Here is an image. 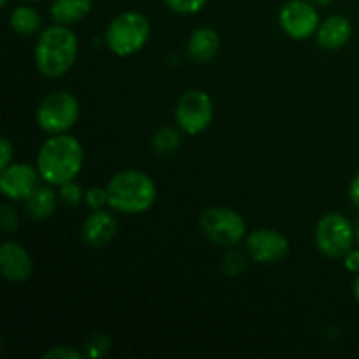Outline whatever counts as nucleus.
<instances>
[{
    "instance_id": "obj_1",
    "label": "nucleus",
    "mask_w": 359,
    "mask_h": 359,
    "mask_svg": "<svg viewBox=\"0 0 359 359\" xmlns=\"http://www.w3.org/2000/svg\"><path fill=\"white\" fill-rule=\"evenodd\" d=\"M84 165L83 144L69 133L49 135L39 147L37 167L41 179L46 184L62 186L65 182L76 181Z\"/></svg>"
},
{
    "instance_id": "obj_2",
    "label": "nucleus",
    "mask_w": 359,
    "mask_h": 359,
    "mask_svg": "<svg viewBox=\"0 0 359 359\" xmlns=\"http://www.w3.org/2000/svg\"><path fill=\"white\" fill-rule=\"evenodd\" d=\"M79 51L76 32L67 25L55 23L39 34L34 48L35 67L48 79H58L74 67Z\"/></svg>"
},
{
    "instance_id": "obj_3",
    "label": "nucleus",
    "mask_w": 359,
    "mask_h": 359,
    "mask_svg": "<svg viewBox=\"0 0 359 359\" xmlns=\"http://www.w3.org/2000/svg\"><path fill=\"white\" fill-rule=\"evenodd\" d=\"M109 207L121 214H144L156 202V184L153 177L137 168L118 172L107 182Z\"/></svg>"
},
{
    "instance_id": "obj_4",
    "label": "nucleus",
    "mask_w": 359,
    "mask_h": 359,
    "mask_svg": "<svg viewBox=\"0 0 359 359\" xmlns=\"http://www.w3.org/2000/svg\"><path fill=\"white\" fill-rule=\"evenodd\" d=\"M151 37V21L139 11H126L118 14L107 25L104 42L112 55L128 58L142 51Z\"/></svg>"
},
{
    "instance_id": "obj_5",
    "label": "nucleus",
    "mask_w": 359,
    "mask_h": 359,
    "mask_svg": "<svg viewBox=\"0 0 359 359\" xmlns=\"http://www.w3.org/2000/svg\"><path fill=\"white\" fill-rule=\"evenodd\" d=\"M79 114V102L70 91H53L39 102L35 121L48 135H60L76 126Z\"/></svg>"
},
{
    "instance_id": "obj_6",
    "label": "nucleus",
    "mask_w": 359,
    "mask_h": 359,
    "mask_svg": "<svg viewBox=\"0 0 359 359\" xmlns=\"http://www.w3.org/2000/svg\"><path fill=\"white\" fill-rule=\"evenodd\" d=\"M316 248L328 258H344L356 244L354 224L340 212H328L319 217L314 230Z\"/></svg>"
},
{
    "instance_id": "obj_7",
    "label": "nucleus",
    "mask_w": 359,
    "mask_h": 359,
    "mask_svg": "<svg viewBox=\"0 0 359 359\" xmlns=\"http://www.w3.org/2000/svg\"><path fill=\"white\" fill-rule=\"evenodd\" d=\"M200 228L203 235L219 248H235L238 242L248 237L244 217L237 210L223 205L209 207L203 210L200 216Z\"/></svg>"
},
{
    "instance_id": "obj_8",
    "label": "nucleus",
    "mask_w": 359,
    "mask_h": 359,
    "mask_svg": "<svg viewBox=\"0 0 359 359\" xmlns=\"http://www.w3.org/2000/svg\"><path fill=\"white\" fill-rule=\"evenodd\" d=\"M214 119V102L203 90H188L175 105V123L186 135H200Z\"/></svg>"
},
{
    "instance_id": "obj_9",
    "label": "nucleus",
    "mask_w": 359,
    "mask_h": 359,
    "mask_svg": "<svg viewBox=\"0 0 359 359\" xmlns=\"http://www.w3.org/2000/svg\"><path fill=\"white\" fill-rule=\"evenodd\" d=\"M279 25L293 41H305L316 35L321 25L318 6L309 0H287L279 11Z\"/></svg>"
},
{
    "instance_id": "obj_10",
    "label": "nucleus",
    "mask_w": 359,
    "mask_h": 359,
    "mask_svg": "<svg viewBox=\"0 0 359 359\" xmlns=\"http://www.w3.org/2000/svg\"><path fill=\"white\" fill-rule=\"evenodd\" d=\"M245 249L255 263L273 265L283 262L290 252V241L286 235L273 228H258L245 237Z\"/></svg>"
},
{
    "instance_id": "obj_11",
    "label": "nucleus",
    "mask_w": 359,
    "mask_h": 359,
    "mask_svg": "<svg viewBox=\"0 0 359 359\" xmlns=\"http://www.w3.org/2000/svg\"><path fill=\"white\" fill-rule=\"evenodd\" d=\"M41 181L37 167L28 163H11L0 174V191L11 202H25Z\"/></svg>"
},
{
    "instance_id": "obj_12",
    "label": "nucleus",
    "mask_w": 359,
    "mask_h": 359,
    "mask_svg": "<svg viewBox=\"0 0 359 359\" xmlns=\"http://www.w3.org/2000/svg\"><path fill=\"white\" fill-rule=\"evenodd\" d=\"M34 262L20 242L6 241L0 248V272L9 284H23L30 279Z\"/></svg>"
},
{
    "instance_id": "obj_13",
    "label": "nucleus",
    "mask_w": 359,
    "mask_h": 359,
    "mask_svg": "<svg viewBox=\"0 0 359 359\" xmlns=\"http://www.w3.org/2000/svg\"><path fill=\"white\" fill-rule=\"evenodd\" d=\"M118 233L114 214L105 209L91 210L83 224V241L88 248L102 249L111 244Z\"/></svg>"
},
{
    "instance_id": "obj_14",
    "label": "nucleus",
    "mask_w": 359,
    "mask_h": 359,
    "mask_svg": "<svg viewBox=\"0 0 359 359\" xmlns=\"http://www.w3.org/2000/svg\"><path fill=\"white\" fill-rule=\"evenodd\" d=\"M351 35H353V23L349 18L342 14H332L321 21L316 32V41L319 48L326 51H337L351 41Z\"/></svg>"
},
{
    "instance_id": "obj_15",
    "label": "nucleus",
    "mask_w": 359,
    "mask_h": 359,
    "mask_svg": "<svg viewBox=\"0 0 359 359\" xmlns=\"http://www.w3.org/2000/svg\"><path fill=\"white\" fill-rule=\"evenodd\" d=\"M221 48V39L214 28L200 27L188 39V56L195 63H207L216 58Z\"/></svg>"
},
{
    "instance_id": "obj_16",
    "label": "nucleus",
    "mask_w": 359,
    "mask_h": 359,
    "mask_svg": "<svg viewBox=\"0 0 359 359\" xmlns=\"http://www.w3.org/2000/svg\"><path fill=\"white\" fill-rule=\"evenodd\" d=\"M60 196L55 189L51 188V184H39L35 188V191L28 196L23 202L25 212L30 219L34 221H46L56 212V207H58Z\"/></svg>"
},
{
    "instance_id": "obj_17",
    "label": "nucleus",
    "mask_w": 359,
    "mask_h": 359,
    "mask_svg": "<svg viewBox=\"0 0 359 359\" xmlns=\"http://www.w3.org/2000/svg\"><path fill=\"white\" fill-rule=\"evenodd\" d=\"M93 9V0H53L51 4V18L55 23L72 25L83 21Z\"/></svg>"
},
{
    "instance_id": "obj_18",
    "label": "nucleus",
    "mask_w": 359,
    "mask_h": 359,
    "mask_svg": "<svg viewBox=\"0 0 359 359\" xmlns=\"http://www.w3.org/2000/svg\"><path fill=\"white\" fill-rule=\"evenodd\" d=\"M9 27L18 35L30 37V35L41 34L42 18L39 11L32 6H18L9 13Z\"/></svg>"
},
{
    "instance_id": "obj_19",
    "label": "nucleus",
    "mask_w": 359,
    "mask_h": 359,
    "mask_svg": "<svg viewBox=\"0 0 359 359\" xmlns=\"http://www.w3.org/2000/svg\"><path fill=\"white\" fill-rule=\"evenodd\" d=\"M182 142V130L174 128V126H163L153 135V149L161 156L174 154L181 147Z\"/></svg>"
},
{
    "instance_id": "obj_20",
    "label": "nucleus",
    "mask_w": 359,
    "mask_h": 359,
    "mask_svg": "<svg viewBox=\"0 0 359 359\" xmlns=\"http://www.w3.org/2000/svg\"><path fill=\"white\" fill-rule=\"evenodd\" d=\"M112 349V342L105 333H93L90 339L86 340V346H84V356L90 359H102L107 356Z\"/></svg>"
},
{
    "instance_id": "obj_21",
    "label": "nucleus",
    "mask_w": 359,
    "mask_h": 359,
    "mask_svg": "<svg viewBox=\"0 0 359 359\" xmlns=\"http://www.w3.org/2000/svg\"><path fill=\"white\" fill-rule=\"evenodd\" d=\"M84 191L81 188V184H77L76 181H70L65 182V184L58 186V196H60V202L67 207H77L84 202Z\"/></svg>"
},
{
    "instance_id": "obj_22",
    "label": "nucleus",
    "mask_w": 359,
    "mask_h": 359,
    "mask_svg": "<svg viewBox=\"0 0 359 359\" xmlns=\"http://www.w3.org/2000/svg\"><path fill=\"white\" fill-rule=\"evenodd\" d=\"M163 2L172 13L182 14V16L200 13L207 6V0H163Z\"/></svg>"
},
{
    "instance_id": "obj_23",
    "label": "nucleus",
    "mask_w": 359,
    "mask_h": 359,
    "mask_svg": "<svg viewBox=\"0 0 359 359\" xmlns=\"http://www.w3.org/2000/svg\"><path fill=\"white\" fill-rule=\"evenodd\" d=\"M0 226H2L6 235L14 233L20 226V214H18L16 207L7 202L2 203V207H0Z\"/></svg>"
},
{
    "instance_id": "obj_24",
    "label": "nucleus",
    "mask_w": 359,
    "mask_h": 359,
    "mask_svg": "<svg viewBox=\"0 0 359 359\" xmlns=\"http://www.w3.org/2000/svg\"><path fill=\"white\" fill-rule=\"evenodd\" d=\"M84 202L90 207L91 210L105 209L109 205V193L107 188H98V186H93V188L86 189V195H84Z\"/></svg>"
},
{
    "instance_id": "obj_25",
    "label": "nucleus",
    "mask_w": 359,
    "mask_h": 359,
    "mask_svg": "<svg viewBox=\"0 0 359 359\" xmlns=\"http://www.w3.org/2000/svg\"><path fill=\"white\" fill-rule=\"evenodd\" d=\"M84 353H79V351L72 349L69 346H58L49 349L48 353L44 354V359H83Z\"/></svg>"
},
{
    "instance_id": "obj_26",
    "label": "nucleus",
    "mask_w": 359,
    "mask_h": 359,
    "mask_svg": "<svg viewBox=\"0 0 359 359\" xmlns=\"http://www.w3.org/2000/svg\"><path fill=\"white\" fill-rule=\"evenodd\" d=\"M0 153H2V158H0V168H6L13 163V154H14V146L7 137H2L0 140Z\"/></svg>"
},
{
    "instance_id": "obj_27",
    "label": "nucleus",
    "mask_w": 359,
    "mask_h": 359,
    "mask_svg": "<svg viewBox=\"0 0 359 359\" xmlns=\"http://www.w3.org/2000/svg\"><path fill=\"white\" fill-rule=\"evenodd\" d=\"M344 266L349 272L358 273L359 272V248H353L346 256H344Z\"/></svg>"
},
{
    "instance_id": "obj_28",
    "label": "nucleus",
    "mask_w": 359,
    "mask_h": 359,
    "mask_svg": "<svg viewBox=\"0 0 359 359\" xmlns=\"http://www.w3.org/2000/svg\"><path fill=\"white\" fill-rule=\"evenodd\" d=\"M349 198L351 202H353V205L359 209V172L356 175H354L353 182H351L349 186Z\"/></svg>"
},
{
    "instance_id": "obj_29",
    "label": "nucleus",
    "mask_w": 359,
    "mask_h": 359,
    "mask_svg": "<svg viewBox=\"0 0 359 359\" xmlns=\"http://www.w3.org/2000/svg\"><path fill=\"white\" fill-rule=\"evenodd\" d=\"M353 294H354V300L358 302L359 305V272L356 273V277H354V283H353Z\"/></svg>"
},
{
    "instance_id": "obj_30",
    "label": "nucleus",
    "mask_w": 359,
    "mask_h": 359,
    "mask_svg": "<svg viewBox=\"0 0 359 359\" xmlns=\"http://www.w3.org/2000/svg\"><path fill=\"white\" fill-rule=\"evenodd\" d=\"M309 2H312L314 4V6H328L330 2H332V0H309Z\"/></svg>"
},
{
    "instance_id": "obj_31",
    "label": "nucleus",
    "mask_w": 359,
    "mask_h": 359,
    "mask_svg": "<svg viewBox=\"0 0 359 359\" xmlns=\"http://www.w3.org/2000/svg\"><path fill=\"white\" fill-rule=\"evenodd\" d=\"M354 233H356V244H358V248H359V217H358L356 224H354Z\"/></svg>"
},
{
    "instance_id": "obj_32",
    "label": "nucleus",
    "mask_w": 359,
    "mask_h": 359,
    "mask_svg": "<svg viewBox=\"0 0 359 359\" xmlns=\"http://www.w3.org/2000/svg\"><path fill=\"white\" fill-rule=\"evenodd\" d=\"M9 2H11V0H0V6L7 7V6H9Z\"/></svg>"
},
{
    "instance_id": "obj_33",
    "label": "nucleus",
    "mask_w": 359,
    "mask_h": 359,
    "mask_svg": "<svg viewBox=\"0 0 359 359\" xmlns=\"http://www.w3.org/2000/svg\"><path fill=\"white\" fill-rule=\"evenodd\" d=\"M25 2H42V0H25Z\"/></svg>"
}]
</instances>
